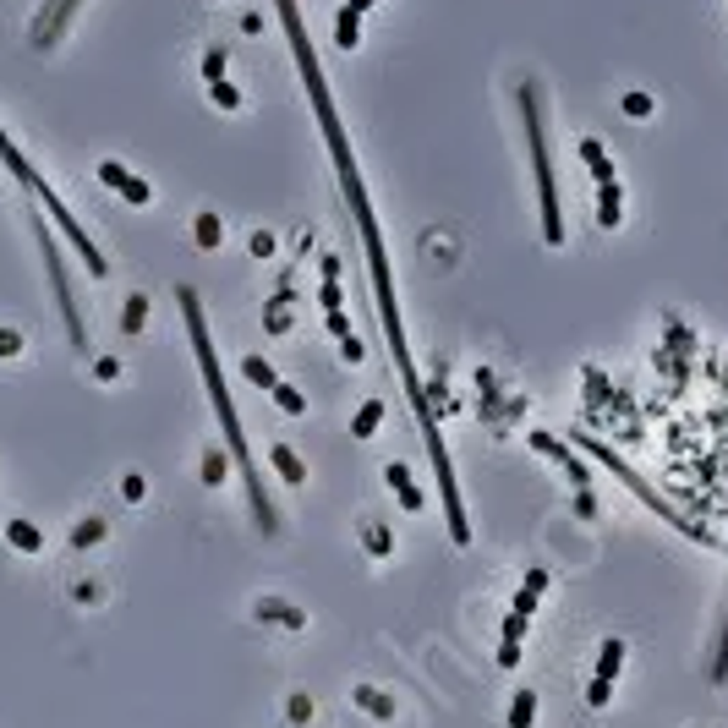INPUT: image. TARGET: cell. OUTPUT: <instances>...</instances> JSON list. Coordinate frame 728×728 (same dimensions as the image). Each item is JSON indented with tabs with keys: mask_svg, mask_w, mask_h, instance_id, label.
<instances>
[{
	"mask_svg": "<svg viewBox=\"0 0 728 728\" xmlns=\"http://www.w3.org/2000/svg\"><path fill=\"white\" fill-rule=\"evenodd\" d=\"M515 105L526 121V153H531V181H536V219H543V241L564 247V208H559V186H553V160H548V132H543V93L536 82L515 88Z\"/></svg>",
	"mask_w": 728,
	"mask_h": 728,
	"instance_id": "3",
	"label": "cell"
},
{
	"mask_svg": "<svg viewBox=\"0 0 728 728\" xmlns=\"http://www.w3.org/2000/svg\"><path fill=\"white\" fill-rule=\"evenodd\" d=\"M384 482L395 488V498H400V510H405V515H422V510H427V493L417 488V477H411V466H405V460H389V466H384Z\"/></svg>",
	"mask_w": 728,
	"mask_h": 728,
	"instance_id": "10",
	"label": "cell"
},
{
	"mask_svg": "<svg viewBox=\"0 0 728 728\" xmlns=\"http://www.w3.org/2000/svg\"><path fill=\"white\" fill-rule=\"evenodd\" d=\"M0 165H6V170L17 176V186H27V192H34V198H44V192H50V181H44V176H39L34 165H27V153H22V148H17V143L6 137V126H0Z\"/></svg>",
	"mask_w": 728,
	"mask_h": 728,
	"instance_id": "8",
	"label": "cell"
},
{
	"mask_svg": "<svg viewBox=\"0 0 728 728\" xmlns=\"http://www.w3.org/2000/svg\"><path fill=\"white\" fill-rule=\"evenodd\" d=\"M575 521H597V493L591 488H575Z\"/></svg>",
	"mask_w": 728,
	"mask_h": 728,
	"instance_id": "38",
	"label": "cell"
},
{
	"mask_svg": "<svg viewBox=\"0 0 728 728\" xmlns=\"http://www.w3.org/2000/svg\"><path fill=\"white\" fill-rule=\"evenodd\" d=\"M624 192H619V181H603L597 186V231H619L624 225Z\"/></svg>",
	"mask_w": 728,
	"mask_h": 728,
	"instance_id": "13",
	"label": "cell"
},
{
	"mask_svg": "<svg viewBox=\"0 0 728 728\" xmlns=\"http://www.w3.org/2000/svg\"><path fill=\"white\" fill-rule=\"evenodd\" d=\"M121 498L126 504H143L148 498V477H143V471H126V477H121Z\"/></svg>",
	"mask_w": 728,
	"mask_h": 728,
	"instance_id": "33",
	"label": "cell"
},
{
	"mask_svg": "<svg viewBox=\"0 0 728 728\" xmlns=\"http://www.w3.org/2000/svg\"><path fill=\"white\" fill-rule=\"evenodd\" d=\"M351 701H356L367 717H378V723H389V717H395V695H389V690H378V685H356V690H351Z\"/></svg>",
	"mask_w": 728,
	"mask_h": 728,
	"instance_id": "14",
	"label": "cell"
},
{
	"mask_svg": "<svg viewBox=\"0 0 728 728\" xmlns=\"http://www.w3.org/2000/svg\"><path fill=\"white\" fill-rule=\"evenodd\" d=\"M192 241H198L203 252H214L219 241H225V225H219V214H198V219H192Z\"/></svg>",
	"mask_w": 728,
	"mask_h": 728,
	"instance_id": "24",
	"label": "cell"
},
{
	"mask_svg": "<svg viewBox=\"0 0 728 728\" xmlns=\"http://www.w3.org/2000/svg\"><path fill=\"white\" fill-rule=\"evenodd\" d=\"M176 301H181V324H186V340H192V356H198V372H203V389H208V405L219 417V433H225V450H231V466L241 471L247 482V498H252V521H258L263 536L279 531V515L258 482V460L247 450V433H241V417H236V395L225 389V367H219V351H214V334H208V318H203V296L192 285H176Z\"/></svg>",
	"mask_w": 728,
	"mask_h": 728,
	"instance_id": "2",
	"label": "cell"
},
{
	"mask_svg": "<svg viewBox=\"0 0 728 728\" xmlns=\"http://www.w3.org/2000/svg\"><path fill=\"white\" fill-rule=\"evenodd\" d=\"M231 471V450H203V488H225Z\"/></svg>",
	"mask_w": 728,
	"mask_h": 728,
	"instance_id": "25",
	"label": "cell"
},
{
	"mask_svg": "<svg viewBox=\"0 0 728 728\" xmlns=\"http://www.w3.org/2000/svg\"><path fill=\"white\" fill-rule=\"evenodd\" d=\"M77 6H82V0H44V12L34 17V27H27V44H34V50H55L60 34L72 27Z\"/></svg>",
	"mask_w": 728,
	"mask_h": 728,
	"instance_id": "6",
	"label": "cell"
},
{
	"mask_svg": "<svg viewBox=\"0 0 728 728\" xmlns=\"http://www.w3.org/2000/svg\"><path fill=\"white\" fill-rule=\"evenodd\" d=\"M93 378H99V384H115V378H121V356H99V362H93Z\"/></svg>",
	"mask_w": 728,
	"mask_h": 728,
	"instance_id": "39",
	"label": "cell"
},
{
	"mask_svg": "<svg viewBox=\"0 0 728 728\" xmlns=\"http://www.w3.org/2000/svg\"><path fill=\"white\" fill-rule=\"evenodd\" d=\"M581 160H586V170L597 176V186H603V181H614V176H619V170H614V160H608V148L597 143V137H581Z\"/></svg>",
	"mask_w": 728,
	"mask_h": 728,
	"instance_id": "17",
	"label": "cell"
},
{
	"mask_svg": "<svg viewBox=\"0 0 728 728\" xmlns=\"http://www.w3.org/2000/svg\"><path fill=\"white\" fill-rule=\"evenodd\" d=\"M269 400H274L279 411H291V417H307V395H301L296 384H285V378H279V384L269 389Z\"/></svg>",
	"mask_w": 728,
	"mask_h": 728,
	"instance_id": "27",
	"label": "cell"
},
{
	"mask_svg": "<svg viewBox=\"0 0 728 728\" xmlns=\"http://www.w3.org/2000/svg\"><path fill=\"white\" fill-rule=\"evenodd\" d=\"M252 624H269V630H307V614L285 597H258L252 603Z\"/></svg>",
	"mask_w": 728,
	"mask_h": 728,
	"instance_id": "9",
	"label": "cell"
},
{
	"mask_svg": "<svg viewBox=\"0 0 728 728\" xmlns=\"http://www.w3.org/2000/svg\"><path fill=\"white\" fill-rule=\"evenodd\" d=\"M334 50H345V55L362 50V17H356L351 6H340V12H334Z\"/></svg>",
	"mask_w": 728,
	"mask_h": 728,
	"instance_id": "16",
	"label": "cell"
},
{
	"mask_svg": "<svg viewBox=\"0 0 728 728\" xmlns=\"http://www.w3.org/2000/svg\"><path fill=\"white\" fill-rule=\"evenodd\" d=\"M657 105H652V93H624V115H636V121H646Z\"/></svg>",
	"mask_w": 728,
	"mask_h": 728,
	"instance_id": "37",
	"label": "cell"
},
{
	"mask_svg": "<svg viewBox=\"0 0 728 728\" xmlns=\"http://www.w3.org/2000/svg\"><path fill=\"white\" fill-rule=\"evenodd\" d=\"M318 279H340V258H334V252H324V258H318Z\"/></svg>",
	"mask_w": 728,
	"mask_h": 728,
	"instance_id": "45",
	"label": "cell"
},
{
	"mask_svg": "<svg viewBox=\"0 0 728 728\" xmlns=\"http://www.w3.org/2000/svg\"><path fill=\"white\" fill-rule=\"evenodd\" d=\"M110 536V521L105 515H88V521H77L72 526V553H82V548H99Z\"/></svg>",
	"mask_w": 728,
	"mask_h": 728,
	"instance_id": "18",
	"label": "cell"
},
{
	"mask_svg": "<svg viewBox=\"0 0 728 728\" xmlns=\"http://www.w3.org/2000/svg\"><path fill=\"white\" fill-rule=\"evenodd\" d=\"M225 60H231V55L219 50V44H214V50H203V77H208V82H219V77H225Z\"/></svg>",
	"mask_w": 728,
	"mask_h": 728,
	"instance_id": "35",
	"label": "cell"
},
{
	"mask_svg": "<svg viewBox=\"0 0 728 728\" xmlns=\"http://www.w3.org/2000/svg\"><path fill=\"white\" fill-rule=\"evenodd\" d=\"M6 543H12L17 553H39V548H44V531H39L34 521H6Z\"/></svg>",
	"mask_w": 728,
	"mask_h": 728,
	"instance_id": "20",
	"label": "cell"
},
{
	"mask_svg": "<svg viewBox=\"0 0 728 728\" xmlns=\"http://www.w3.org/2000/svg\"><path fill=\"white\" fill-rule=\"evenodd\" d=\"M143 324H148V296L132 291V296H126V307H121V334H143Z\"/></svg>",
	"mask_w": 728,
	"mask_h": 728,
	"instance_id": "22",
	"label": "cell"
},
{
	"mask_svg": "<svg viewBox=\"0 0 728 728\" xmlns=\"http://www.w3.org/2000/svg\"><path fill=\"white\" fill-rule=\"evenodd\" d=\"M324 329H329L334 340H345V334H351V318H345V307H340V312H324Z\"/></svg>",
	"mask_w": 728,
	"mask_h": 728,
	"instance_id": "40",
	"label": "cell"
},
{
	"mask_svg": "<svg viewBox=\"0 0 728 728\" xmlns=\"http://www.w3.org/2000/svg\"><path fill=\"white\" fill-rule=\"evenodd\" d=\"M340 362H345V367H362V362H367V345H362L356 334H345V340H340Z\"/></svg>",
	"mask_w": 728,
	"mask_h": 728,
	"instance_id": "34",
	"label": "cell"
},
{
	"mask_svg": "<svg viewBox=\"0 0 728 728\" xmlns=\"http://www.w3.org/2000/svg\"><path fill=\"white\" fill-rule=\"evenodd\" d=\"M498 669H521V641H498Z\"/></svg>",
	"mask_w": 728,
	"mask_h": 728,
	"instance_id": "42",
	"label": "cell"
},
{
	"mask_svg": "<svg viewBox=\"0 0 728 728\" xmlns=\"http://www.w3.org/2000/svg\"><path fill=\"white\" fill-rule=\"evenodd\" d=\"M712 679H717V685L728 679V630H723V641H717V662H712Z\"/></svg>",
	"mask_w": 728,
	"mask_h": 728,
	"instance_id": "44",
	"label": "cell"
},
{
	"mask_svg": "<svg viewBox=\"0 0 728 728\" xmlns=\"http://www.w3.org/2000/svg\"><path fill=\"white\" fill-rule=\"evenodd\" d=\"M307 717H312V695L291 690V695H285V723H307Z\"/></svg>",
	"mask_w": 728,
	"mask_h": 728,
	"instance_id": "31",
	"label": "cell"
},
{
	"mask_svg": "<svg viewBox=\"0 0 728 728\" xmlns=\"http://www.w3.org/2000/svg\"><path fill=\"white\" fill-rule=\"evenodd\" d=\"M624 657H630V646H624L619 636H608L603 646H597V679H619V669H624Z\"/></svg>",
	"mask_w": 728,
	"mask_h": 728,
	"instance_id": "19",
	"label": "cell"
},
{
	"mask_svg": "<svg viewBox=\"0 0 728 728\" xmlns=\"http://www.w3.org/2000/svg\"><path fill=\"white\" fill-rule=\"evenodd\" d=\"M526 444L543 455V460H553V466H564V477L575 482V488H591V471H586V460L575 455L564 444V438H553V433H526Z\"/></svg>",
	"mask_w": 728,
	"mask_h": 728,
	"instance_id": "7",
	"label": "cell"
},
{
	"mask_svg": "<svg viewBox=\"0 0 728 728\" xmlns=\"http://www.w3.org/2000/svg\"><path fill=\"white\" fill-rule=\"evenodd\" d=\"M291 296H296V291H291V279H285L279 291L269 296V307H263V334H274V340H279L285 329L296 324V312H291Z\"/></svg>",
	"mask_w": 728,
	"mask_h": 728,
	"instance_id": "11",
	"label": "cell"
},
{
	"mask_svg": "<svg viewBox=\"0 0 728 728\" xmlns=\"http://www.w3.org/2000/svg\"><path fill=\"white\" fill-rule=\"evenodd\" d=\"M575 444H581V450H586V455H591L597 466H608V471H614V477H619V482H624L630 493H636V498L646 504V510H657V515H662V521H669L674 531H685V536H690V543H701V548H717V543H712V536H707L701 526H690V521H685L679 510H669V504H662V498H657V493H652V488H646V482L636 477V471H630V466H624V460H619L614 450H608V444H603V438H575Z\"/></svg>",
	"mask_w": 728,
	"mask_h": 728,
	"instance_id": "4",
	"label": "cell"
},
{
	"mask_svg": "<svg viewBox=\"0 0 728 728\" xmlns=\"http://www.w3.org/2000/svg\"><path fill=\"white\" fill-rule=\"evenodd\" d=\"M208 99H214L219 110H241V88H236L231 77H219V82H208Z\"/></svg>",
	"mask_w": 728,
	"mask_h": 728,
	"instance_id": "29",
	"label": "cell"
},
{
	"mask_svg": "<svg viewBox=\"0 0 728 728\" xmlns=\"http://www.w3.org/2000/svg\"><path fill=\"white\" fill-rule=\"evenodd\" d=\"M99 181H105L110 192H115V186L126 181V165H121V160H105V165H99Z\"/></svg>",
	"mask_w": 728,
	"mask_h": 728,
	"instance_id": "41",
	"label": "cell"
},
{
	"mask_svg": "<svg viewBox=\"0 0 728 728\" xmlns=\"http://www.w3.org/2000/svg\"><path fill=\"white\" fill-rule=\"evenodd\" d=\"M27 351V340L17 334V329H0V362H12V356H22Z\"/></svg>",
	"mask_w": 728,
	"mask_h": 728,
	"instance_id": "36",
	"label": "cell"
},
{
	"mask_svg": "<svg viewBox=\"0 0 728 728\" xmlns=\"http://www.w3.org/2000/svg\"><path fill=\"white\" fill-rule=\"evenodd\" d=\"M269 466H274V477H279L285 488H301V482H307V460H301L291 444H269Z\"/></svg>",
	"mask_w": 728,
	"mask_h": 728,
	"instance_id": "12",
	"label": "cell"
},
{
	"mask_svg": "<svg viewBox=\"0 0 728 728\" xmlns=\"http://www.w3.org/2000/svg\"><path fill=\"white\" fill-rule=\"evenodd\" d=\"M241 378H247L252 389H274V384H279V372L269 367V356H241Z\"/></svg>",
	"mask_w": 728,
	"mask_h": 728,
	"instance_id": "23",
	"label": "cell"
},
{
	"mask_svg": "<svg viewBox=\"0 0 728 728\" xmlns=\"http://www.w3.org/2000/svg\"><path fill=\"white\" fill-rule=\"evenodd\" d=\"M581 701H586L591 712H603V707L614 701V679H597V674H591V685H586V695H581Z\"/></svg>",
	"mask_w": 728,
	"mask_h": 728,
	"instance_id": "30",
	"label": "cell"
},
{
	"mask_svg": "<svg viewBox=\"0 0 728 728\" xmlns=\"http://www.w3.org/2000/svg\"><path fill=\"white\" fill-rule=\"evenodd\" d=\"M115 192H121L126 203H132V208H143V203H153V181H143V176H132V170H126V181L115 186Z\"/></svg>",
	"mask_w": 728,
	"mask_h": 728,
	"instance_id": "28",
	"label": "cell"
},
{
	"mask_svg": "<svg viewBox=\"0 0 728 728\" xmlns=\"http://www.w3.org/2000/svg\"><path fill=\"white\" fill-rule=\"evenodd\" d=\"M362 548H367L372 559H389V553H395V531H389L384 521H367V526H362Z\"/></svg>",
	"mask_w": 728,
	"mask_h": 728,
	"instance_id": "21",
	"label": "cell"
},
{
	"mask_svg": "<svg viewBox=\"0 0 728 728\" xmlns=\"http://www.w3.org/2000/svg\"><path fill=\"white\" fill-rule=\"evenodd\" d=\"M536 723V690H515L510 695V728H531Z\"/></svg>",
	"mask_w": 728,
	"mask_h": 728,
	"instance_id": "26",
	"label": "cell"
},
{
	"mask_svg": "<svg viewBox=\"0 0 728 728\" xmlns=\"http://www.w3.org/2000/svg\"><path fill=\"white\" fill-rule=\"evenodd\" d=\"M279 12V27L291 39V55H296V72H301V88L312 99V115H318V132H324V148L334 160V176H340V192H345V208H351V225L362 236V252H367V279H372V296H378V324H384V340H389V356L400 367V384H405V400H411V417L422 422V444L433 455V477H438V493H444V521H450V543H471V526H466V504H460V477H455V460L444 450V433H438V411L422 389V372H417V356H411V340H405V324H400V296H395V263H389V247H384V231H378V214H372V198H367V181L356 170V153H351V137H345V121L334 110V93H329V77H324V60L307 39V22H301V6L296 0H274Z\"/></svg>",
	"mask_w": 728,
	"mask_h": 728,
	"instance_id": "1",
	"label": "cell"
},
{
	"mask_svg": "<svg viewBox=\"0 0 728 728\" xmlns=\"http://www.w3.org/2000/svg\"><path fill=\"white\" fill-rule=\"evenodd\" d=\"M526 630H531V619H526V614H510V619H504V641H521Z\"/></svg>",
	"mask_w": 728,
	"mask_h": 728,
	"instance_id": "43",
	"label": "cell"
},
{
	"mask_svg": "<svg viewBox=\"0 0 728 728\" xmlns=\"http://www.w3.org/2000/svg\"><path fill=\"white\" fill-rule=\"evenodd\" d=\"M345 6H351V12L362 17V12H372V6H378V0H345Z\"/></svg>",
	"mask_w": 728,
	"mask_h": 728,
	"instance_id": "46",
	"label": "cell"
},
{
	"mask_svg": "<svg viewBox=\"0 0 728 728\" xmlns=\"http://www.w3.org/2000/svg\"><path fill=\"white\" fill-rule=\"evenodd\" d=\"M247 252H252V258H274L279 236H274V231H252V236H247Z\"/></svg>",
	"mask_w": 728,
	"mask_h": 728,
	"instance_id": "32",
	"label": "cell"
},
{
	"mask_svg": "<svg viewBox=\"0 0 728 728\" xmlns=\"http://www.w3.org/2000/svg\"><path fill=\"white\" fill-rule=\"evenodd\" d=\"M34 236H39V252H44V274H50V291H55V307H60V324H67V340H72V351H88L82 307H77V296H72L67 263H60V252H55V236H50V225H44V219L34 225Z\"/></svg>",
	"mask_w": 728,
	"mask_h": 728,
	"instance_id": "5",
	"label": "cell"
},
{
	"mask_svg": "<svg viewBox=\"0 0 728 728\" xmlns=\"http://www.w3.org/2000/svg\"><path fill=\"white\" fill-rule=\"evenodd\" d=\"M378 427H384V395H367L351 417V438H372Z\"/></svg>",
	"mask_w": 728,
	"mask_h": 728,
	"instance_id": "15",
	"label": "cell"
}]
</instances>
